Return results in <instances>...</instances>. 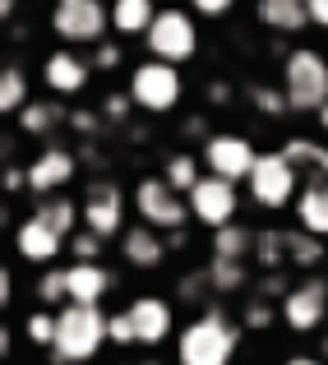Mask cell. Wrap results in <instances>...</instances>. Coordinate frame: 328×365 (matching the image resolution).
<instances>
[{
  "instance_id": "obj_1",
  "label": "cell",
  "mask_w": 328,
  "mask_h": 365,
  "mask_svg": "<svg viewBox=\"0 0 328 365\" xmlns=\"http://www.w3.org/2000/svg\"><path fill=\"white\" fill-rule=\"evenodd\" d=\"M107 342V314L93 310V305H65L56 314V347L51 356L56 365H83L93 361Z\"/></svg>"
},
{
  "instance_id": "obj_2",
  "label": "cell",
  "mask_w": 328,
  "mask_h": 365,
  "mask_svg": "<svg viewBox=\"0 0 328 365\" xmlns=\"http://www.w3.org/2000/svg\"><path fill=\"white\" fill-rule=\"evenodd\" d=\"M236 347H240V329L222 310H208L195 324H185V333L176 342L180 365H231Z\"/></svg>"
},
{
  "instance_id": "obj_3",
  "label": "cell",
  "mask_w": 328,
  "mask_h": 365,
  "mask_svg": "<svg viewBox=\"0 0 328 365\" xmlns=\"http://www.w3.org/2000/svg\"><path fill=\"white\" fill-rule=\"evenodd\" d=\"M282 93L292 111H324L328 102V61L310 46L292 51L282 61Z\"/></svg>"
},
{
  "instance_id": "obj_4",
  "label": "cell",
  "mask_w": 328,
  "mask_h": 365,
  "mask_svg": "<svg viewBox=\"0 0 328 365\" xmlns=\"http://www.w3.org/2000/svg\"><path fill=\"white\" fill-rule=\"evenodd\" d=\"M107 24H111V9L102 0H56V9H51L56 37L74 46H102Z\"/></svg>"
},
{
  "instance_id": "obj_5",
  "label": "cell",
  "mask_w": 328,
  "mask_h": 365,
  "mask_svg": "<svg viewBox=\"0 0 328 365\" xmlns=\"http://www.w3.org/2000/svg\"><path fill=\"white\" fill-rule=\"evenodd\" d=\"M148 51L162 65H185L199 51V28L185 9H162L148 28Z\"/></svg>"
},
{
  "instance_id": "obj_6",
  "label": "cell",
  "mask_w": 328,
  "mask_h": 365,
  "mask_svg": "<svg viewBox=\"0 0 328 365\" xmlns=\"http://www.w3.org/2000/svg\"><path fill=\"white\" fill-rule=\"evenodd\" d=\"M134 208H139L143 227H153V232H185L190 208L162 176H143L139 185H134Z\"/></svg>"
},
{
  "instance_id": "obj_7",
  "label": "cell",
  "mask_w": 328,
  "mask_h": 365,
  "mask_svg": "<svg viewBox=\"0 0 328 365\" xmlns=\"http://www.w3.org/2000/svg\"><path fill=\"white\" fill-rule=\"evenodd\" d=\"M180 70L176 65H162V61H143L134 65L130 74V98L139 111H171L180 102Z\"/></svg>"
},
{
  "instance_id": "obj_8",
  "label": "cell",
  "mask_w": 328,
  "mask_h": 365,
  "mask_svg": "<svg viewBox=\"0 0 328 365\" xmlns=\"http://www.w3.org/2000/svg\"><path fill=\"white\" fill-rule=\"evenodd\" d=\"M204 162H208V176H222V180H250L259 167V153L250 139H240V134H213V139L204 143Z\"/></svg>"
},
{
  "instance_id": "obj_9",
  "label": "cell",
  "mask_w": 328,
  "mask_h": 365,
  "mask_svg": "<svg viewBox=\"0 0 328 365\" xmlns=\"http://www.w3.org/2000/svg\"><path fill=\"white\" fill-rule=\"evenodd\" d=\"M250 199L259 208H282L296 199V167L282 158V153H264L250 176Z\"/></svg>"
},
{
  "instance_id": "obj_10",
  "label": "cell",
  "mask_w": 328,
  "mask_h": 365,
  "mask_svg": "<svg viewBox=\"0 0 328 365\" xmlns=\"http://www.w3.org/2000/svg\"><path fill=\"white\" fill-rule=\"evenodd\" d=\"M83 232L111 241L116 232L125 236V195L116 180H93L88 199H83Z\"/></svg>"
},
{
  "instance_id": "obj_11",
  "label": "cell",
  "mask_w": 328,
  "mask_h": 365,
  "mask_svg": "<svg viewBox=\"0 0 328 365\" xmlns=\"http://www.w3.org/2000/svg\"><path fill=\"white\" fill-rule=\"evenodd\" d=\"M236 208H240V195H236V185L222 180V176H204L195 190H190V213H195L204 227H213V232L236 222Z\"/></svg>"
},
{
  "instance_id": "obj_12",
  "label": "cell",
  "mask_w": 328,
  "mask_h": 365,
  "mask_svg": "<svg viewBox=\"0 0 328 365\" xmlns=\"http://www.w3.org/2000/svg\"><path fill=\"white\" fill-rule=\"evenodd\" d=\"M277 310H282V324H287V329L314 333L328 319V282H324V277H310V282L292 287V296H287Z\"/></svg>"
},
{
  "instance_id": "obj_13",
  "label": "cell",
  "mask_w": 328,
  "mask_h": 365,
  "mask_svg": "<svg viewBox=\"0 0 328 365\" xmlns=\"http://www.w3.org/2000/svg\"><path fill=\"white\" fill-rule=\"evenodd\" d=\"M130 319H134V338H139L143 347L167 342L171 329H176V314H171V305L162 301V296H139V301H130Z\"/></svg>"
},
{
  "instance_id": "obj_14",
  "label": "cell",
  "mask_w": 328,
  "mask_h": 365,
  "mask_svg": "<svg viewBox=\"0 0 328 365\" xmlns=\"http://www.w3.org/2000/svg\"><path fill=\"white\" fill-rule=\"evenodd\" d=\"M70 180H74V153H65V148H46L28 167V190L37 199H56V190H65Z\"/></svg>"
},
{
  "instance_id": "obj_15",
  "label": "cell",
  "mask_w": 328,
  "mask_h": 365,
  "mask_svg": "<svg viewBox=\"0 0 328 365\" xmlns=\"http://www.w3.org/2000/svg\"><path fill=\"white\" fill-rule=\"evenodd\" d=\"M14 245H19V255H24L28 264H51V259L65 250V236H56L51 227H46L42 217L33 213V217H24V222H19Z\"/></svg>"
},
{
  "instance_id": "obj_16",
  "label": "cell",
  "mask_w": 328,
  "mask_h": 365,
  "mask_svg": "<svg viewBox=\"0 0 328 365\" xmlns=\"http://www.w3.org/2000/svg\"><path fill=\"white\" fill-rule=\"evenodd\" d=\"M65 282H70V305H93L98 310V301L116 287V277L102 264H70L65 268Z\"/></svg>"
},
{
  "instance_id": "obj_17",
  "label": "cell",
  "mask_w": 328,
  "mask_h": 365,
  "mask_svg": "<svg viewBox=\"0 0 328 365\" xmlns=\"http://www.w3.org/2000/svg\"><path fill=\"white\" fill-rule=\"evenodd\" d=\"M88 61L83 56H74V51H51L46 56V65H42V79H46V88L51 93H79V88H88Z\"/></svg>"
},
{
  "instance_id": "obj_18",
  "label": "cell",
  "mask_w": 328,
  "mask_h": 365,
  "mask_svg": "<svg viewBox=\"0 0 328 365\" xmlns=\"http://www.w3.org/2000/svg\"><path fill=\"white\" fill-rule=\"evenodd\" d=\"M121 255L130 268H158L167 259V241H162L153 227H125L121 236Z\"/></svg>"
},
{
  "instance_id": "obj_19",
  "label": "cell",
  "mask_w": 328,
  "mask_h": 365,
  "mask_svg": "<svg viewBox=\"0 0 328 365\" xmlns=\"http://www.w3.org/2000/svg\"><path fill=\"white\" fill-rule=\"evenodd\" d=\"M296 217H301V227L310 236H328V180L324 176H314V180H305L301 185V199H296Z\"/></svg>"
},
{
  "instance_id": "obj_20",
  "label": "cell",
  "mask_w": 328,
  "mask_h": 365,
  "mask_svg": "<svg viewBox=\"0 0 328 365\" xmlns=\"http://www.w3.org/2000/svg\"><path fill=\"white\" fill-rule=\"evenodd\" d=\"M162 9L153 5V0H111V28L116 33H125V37H148V28H153V19H158Z\"/></svg>"
},
{
  "instance_id": "obj_21",
  "label": "cell",
  "mask_w": 328,
  "mask_h": 365,
  "mask_svg": "<svg viewBox=\"0 0 328 365\" xmlns=\"http://www.w3.org/2000/svg\"><path fill=\"white\" fill-rule=\"evenodd\" d=\"M259 24L273 33H301L310 24V5L305 0H259Z\"/></svg>"
},
{
  "instance_id": "obj_22",
  "label": "cell",
  "mask_w": 328,
  "mask_h": 365,
  "mask_svg": "<svg viewBox=\"0 0 328 365\" xmlns=\"http://www.w3.org/2000/svg\"><path fill=\"white\" fill-rule=\"evenodd\" d=\"M37 217H42L56 236H65V241L83 232V227H74V222H83V208H74V199H61V195L42 199V204H37Z\"/></svg>"
},
{
  "instance_id": "obj_23",
  "label": "cell",
  "mask_w": 328,
  "mask_h": 365,
  "mask_svg": "<svg viewBox=\"0 0 328 365\" xmlns=\"http://www.w3.org/2000/svg\"><path fill=\"white\" fill-rule=\"evenodd\" d=\"M245 255H255V232L240 222L213 232V259H231V264H245Z\"/></svg>"
},
{
  "instance_id": "obj_24",
  "label": "cell",
  "mask_w": 328,
  "mask_h": 365,
  "mask_svg": "<svg viewBox=\"0 0 328 365\" xmlns=\"http://www.w3.org/2000/svg\"><path fill=\"white\" fill-rule=\"evenodd\" d=\"M319 259H324V241H319V236H310L305 227L287 232V264H296V268H314Z\"/></svg>"
},
{
  "instance_id": "obj_25",
  "label": "cell",
  "mask_w": 328,
  "mask_h": 365,
  "mask_svg": "<svg viewBox=\"0 0 328 365\" xmlns=\"http://www.w3.org/2000/svg\"><path fill=\"white\" fill-rule=\"evenodd\" d=\"M61 120H65V111L56 107V102H28V107L19 111V130L24 134H51Z\"/></svg>"
},
{
  "instance_id": "obj_26",
  "label": "cell",
  "mask_w": 328,
  "mask_h": 365,
  "mask_svg": "<svg viewBox=\"0 0 328 365\" xmlns=\"http://www.w3.org/2000/svg\"><path fill=\"white\" fill-rule=\"evenodd\" d=\"M28 107V79L19 65H9L5 74H0V111L5 116H19V111Z\"/></svg>"
},
{
  "instance_id": "obj_27",
  "label": "cell",
  "mask_w": 328,
  "mask_h": 365,
  "mask_svg": "<svg viewBox=\"0 0 328 365\" xmlns=\"http://www.w3.org/2000/svg\"><path fill=\"white\" fill-rule=\"evenodd\" d=\"M255 255H259V264L264 268H282L287 264V232H273V227H268V232H259L255 236Z\"/></svg>"
},
{
  "instance_id": "obj_28",
  "label": "cell",
  "mask_w": 328,
  "mask_h": 365,
  "mask_svg": "<svg viewBox=\"0 0 328 365\" xmlns=\"http://www.w3.org/2000/svg\"><path fill=\"white\" fill-rule=\"evenodd\" d=\"M204 273H208V287H213V292H240V287H245V264H231V259H213Z\"/></svg>"
},
{
  "instance_id": "obj_29",
  "label": "cell",
  "mask_w": 328,
  "mask_h": 365,
  "mask_svg": "<svg viewBox=\"0 0 328 365\" xmlns=\"http://www.w3.org/2000/svg\"><path fill=\"white\" fill-rule=\"evenodd\" d=\"M162 180H167V185L180 195V190H195L204 176H199V162L190 158V153H176V158L167 162V176H162Z\"/></svg>"
},
{
  "instance_id": "obj_30",
  "label": "cell",
  "mask_w": 328,
  "mask_h": 365,
  "mask_svg": "<svg viewBox=\"0 0 328 365\" xmlns=\"http://www.w3.org/2000/svg\"><path fill=\"white\" fill-rule=\"evenodd\" d=\"M24 329H28V342H33V347H56V314L33 310Z\"/></svg>"
},
{
  "instance_id": "obj_31",
  "label": "cell",
  "mask_w": 328,
  "mask_h": 365,
  "mask_svg": "<svg viewBox=\"0 0 328 365\" xmlns=\"http://www.w3.org/2000/svg\"><path fill=\"white\" fill-rule=\"evenodd\" d=\"M37 301H46V305L70 301V282H65V268H51V273H42V282H37Z\"/></svg>"
},
{
  "instance_id": "obj_32",
  "label": "cell",
  "mask_w": 328,
  "mask_h": 365,
  "mask_svg": "<svg viewBox=\"0 0 328 365\" xmlns=\"http://www.w3.org/2000/svg\"><path fill=\"white\" fill-rule=\"evenodd\" d=\"M250 102H255L264 116H282V111H287V93L268 88V83H255V88H250Z\"/></svg>"
},
{
  "instance_id": "obj_33",
  "label": "cell",
  "mask_w": 328,
  "mask_h": 365,
  "mask_svg": "<svg viewBox=\"0 0 328 365\" xmlns=\"http://www.w3.org/2000/svg\"><path fill=\"white\" fill-rule=\"evenodd\" d=\"M98 250H102V236H93V232L70 236V255H74V264H98Z\"/></svg>"
},
{
  "instance_id": "obj_34",
  "label": "cell",
  "mask_w": 328,
  "mask_h": 365,
  "mask_svg": "<svg viewBox=\"0 0 328 365\" xmlns=\"http://www.w3.org/2000/svg\"><path fill=\"white\" fill-rule=\"evenodd\" d=\"M107 338L116 342V347H134V342H139V338H134V319H130V310H125V314H111V319H107Z\"/></svg>"
},
{
  "instance_id": "obj_35",
  "label": "cell",
  "mask_w": 328,
  "mask_h": 365,
  "mask_svg": "<svg viewBox=\"0 0 328 365\" xmlns=\"http://www.w3.org/2000/svg\"><path fill=\"white\" fill-rule=\"evenodd\" d=\"M277 314H282V310H273L268 301H250V305H245V329H268Z\"/></svg>"
},
{
  "instance_id": "obj_36",
  "label": "cell",
  "mask_w": 328,
  "mask_h": 365,
  "mask_svg": "<svg viewBox=\"0 0 328 365\" xmlns=\"http://www.w3.org/2000/svg\"><path fill=\"white\" fill-rule=\"evenodd\" d=\"M130 107H134V98H130V93H111V98L102 102V116L121 125V120H125V111H130Z\"/></svg>"
},
{
  "instance_id": "obj_37",
  "label": "cell",
  "mask_w": 328,
  "mask_h": 365,
  "mask_svg": "<svg viewBox=\"0 0 328 365\" xmlns=\"http://www.w3.org/2000/svg\"><path fill=\"white\" fill-rule=\"evenodd\" d=\"M231 5H236V0H190V9H195V14H204V19H222Z\"/></svg>"
},
{
  "instance_id": "obj_38",
  "label": "cell",
  "mask_w": 328,
  "mask_h": 365,
  "mask_svg": "<svg viewBox=\"0 0 328 365\" xmlns=\"http://www.w3.org/2000/svg\"><path fill=\"white\" fill-rule=\"evenodd\" d=\"M70 125H74L79 134H98V130H102V125H98V111H74Z\"/></svg>"
},
{
  "instance_id": "obj_39",
  "label": "cell",
  "mask_w": 328,
  "mask_h": 365,
  "mask_svg": "<svg viewBox=\"0 0 328 365\" xmlns=\"http://www.w3.org/2000/svg\"><path fill=\"white\" fill-rule=\"evenodd\" d=\"M98 65H102V70H116V65H121V46H116V42H102L98 46Z\"/></svg>"
},
{
  "instance_id": "obj_40",
  "label": "cell",
  "mask_w": 328,
  "mask_h": 365,
  "mask_svg": "<svg viewBox=\"0 0 328 365\" xmlns=\"http://www.w3.org/2000/svg\"><path fill=\"white\" fill-rule=\"evenodd\" d=\"M305 5H310V24L328 28V0H305Z\"/></svg>"
},
{
  "instance_id": "obj_41",
  "label": "cell",
  "mask_w": 328,
  "mask_h": 365,
  "mask_svg": "<svg viewBox=\"0 0 328 365\" xmlns=\"http://www.w3.org/2000/svg\"><path fill=\"white\" fill-rule=\"evenodd\" d=\"M208 102H213V107H227V102H231V88H227V83H208Z\"/></svg>"
},
{
  "instance_id": "obj_42",
  "label": "cell",
  "mask_w": 328,
  "mask_h": 365,
  "mask_svg": "<svg viewBox=\"0 0 328 365\" xmlns=\"http://www.w3.org/2000/svg\"><path fill=\"white\" fill-rule=\"evenodd\" d=\"M9 296H14V277L9 268H0V305H9Z\"/></svg>"
},
{
  "instance_id": "obj_43",
  "label": "cell",
  "mask_w": 328,
  "mask_h": 365,
  "mask_svg": "<svg viewBox=\"0 0 328 365\" xmlns=\"http://www.w3.org/2000/svg\"><path fill=\"white\" fill-rule=\"evenodd\" d=\"M282 365H324V361H314V356H292V361H282Z\"/></svg>"
},
{
  "instance_id": "obj_44",
  "label": "cell",
  "mask_w": 328,
  "mask_h": 365,
  "mask_svg": "<svg viewBox=\"0 0 328 365\" xmlns=\"http://www.w3.org/2000/svg\"><path fill=\"white\" fill-rule=\"evenodd\" d=\"M0 19H14V0H0Z\"/></svg>"
},
{
  "instance_id": "obj_45",
  "label": "cell",
  "mask_w": 328,
  "mask_h": 365,
  "mask_svg": "<svg viewBox=\"0 0 328 365\" xmlns=\"http://www.w3.org/2000/svg\"><path fill=\"white\" fill-rule=\"evenodd\" d=\"M319 130L328 134V102H324V111H319Z\"/></svg>"
},
{
  "instance_id": "obj_46",
  "label": "cell",
  "mask_w": 328,
  "mask_h": 365,
  "mask_svg": "<svg viewBox=\"0 0 328 365\" xmlns=\"http://www.w3.org/2000/svg\"><path fill=\"white\" fill-rule=\"evenodd\" d=\"M319 347H324V365H328V338H324V342H319Z\"/></svg>"
},
{
  "instance_id": "obj_47",
  "label": "cell",
  "mask_w": 328,
  "mask_h": 365,
  "mask_svg": "<svg viewBox=\"0 0 328 365\" xmlns=\"http://www.w3.org/2000/svg\"><path fill=\"white\" fill-rule=\"evenodd\" d=\"M143 365H158V361H143Z\"/></svg>"
}]
</instances>
